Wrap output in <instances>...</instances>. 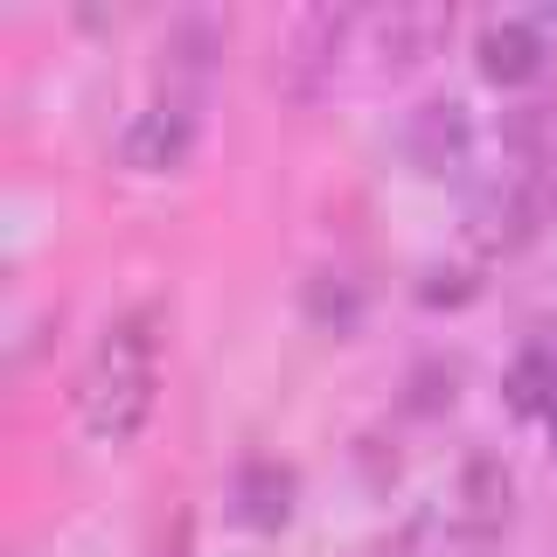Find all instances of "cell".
<instances>
[{
  "instance_id": "1",
  "label": "cell",
  "mask_w": 557,
  "mask_h": 557,
  "mask_svg": "<svg viewBox=\"0 0 557 557\" xmlns=\"http://www.w3.org/2000/svg\"><path fill=\"white\" fill-rule=\"evenodd\" d=\"M153 391H161V362H153V313H126L104 327L91 376H84V432L98 446H133L139 425L153 418Z\"/></svg>"
},
{
  "instance_id": "2",
  "label": "cell",
  "mask_w": 557,
  "mask_h": 557,
  "mask_svg": "<svg viewBox=\"0 0 557 557\" xmlns=\"http://www.w3.org/2000/svg\"><path fill=\"white\" fill-rule=\"evenodd\" d=\"M453 14L446 8H425V0H397V8H376V14H356V35H370V57L383 70H411L425 63L432 49L446 42Z\"/></svg>"
},
{
  "instance_id": "3",
  "label": "cell",
  "mask_w": 557,
  "mask_h": 557,
  "mask_svg": "<svg viewBox=\"0 0 557 557\" xmlns=\"http://www.w3.org/2000/svg\"><path fill=\"white\" fill-rule=\"evenodd\" d=\"M119 153H126V168H139V174L182 168L188 153H196V104H188V98L147 104V112L126 126V139H119Z\"/></svg>"
},
{
  "instance_id": "4",
  "label": "cell",
  "mask_w": 557,
  "mask_h": 557,
  "mask_svg": "<svg viewBox=\"0 0 557 557\" xmlns=\"http://www.w3.org/2000/svg\"><path fill=\"white\" fill-rule=\"evenodd\" d=\"M405 147H411V161L425 168V174H453V168H467V147H474V133H467V112H460L453 98L418 104L411 126H405Z\"/></svg>"
},
{
  "instance_id": "5",
  "label": "cell",
  "mask_w": 557,
  "mask_h": 557,
  "mask_svg": "<svg viewBox=\"0 0 557 557\" xmlns=\"http://www.w3.org/2000/svg\"><path fill=\"white\" fill-rule=\"evenodd\" d=\"M481 70L495 84H530L536 70H544V35L530 22H495L481 35Z\"/></svg>"
},
{
  "instance_id": "6",
  "label": "cell",
  "mask_w": 557,
  "mask_h": 557,
  "mask_svg": "<svg viewBox=\"0 0 557 557\" xmlns=\"http://www.w3.org/2000/svg\"><path fill=\"white\" fill-rule=\"evenodd\" d=\"M237 516L251 522V530H278V522L293 516V474L278 460H251L237 474Z\"/></svg>"
},
{
  "instance_id": "7",
  "label": "cell",
  "mask_w": 557,
  "mask_h": 557,
  "mask_svg": "<svg viewBox=\"0 0 557 557\" xmlns=\"http://www.w3.org/2000/svg\"><path fill=\"white\" fill-rule=\"evenodd\" d=\"M502 391H509L516 411L557 418V342H530V348H522V356L509 362V376H502Z\"/></svg>"
},
{
  "instance_id": "8",
  "label": "cell",
  "mask_w": 557,
  "mask_h": 557,
  "mask_svg": "<svg viewBox=\"0 0 557 557\" xmlns=\"http://www.w3.org/2000/svg\"><path fill=\"white\" fill-rule=\"evenodd\" d=\"M467 502H474V516H502L509 509V474L495 460H474L467 467Z\"/></svg>"
},
{
  "instance_id": "9",
  "label": "cell",
  "mask_w": 557,
  "mask_h": 557,
  "mask_svg": "<svg viewBox=\"0 0 557 557\" xmlns=\"http://www.w3.org/2000/svg\"><path fill=\"white\" fill-rule=\"evenodd\" d=\"M307 300H313V313H321V321H335V327H348V321H356V293H348V286H335V293H327V272L313 278V293H307Z\"/></svg>"
},
{
  "instance_id": "10",
  "label": "cell",
  "mask_w": 557,
  "mask_h": 557,
  "mask_svg": "<svg viewBox=\"0 0 557 557\" xmlns=\"http://www.w3.org/2000/svg\"><path fill=\"white\" fill-rule=\"evenodd\" d=\"M550 460H557V418H550Z\"/></svg>"
}]
</instances>
